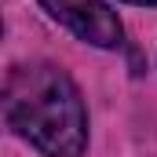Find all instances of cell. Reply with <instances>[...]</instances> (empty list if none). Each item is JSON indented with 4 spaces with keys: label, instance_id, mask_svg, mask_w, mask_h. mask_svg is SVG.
<instances>
[{
    "label": "cell",
    "instance_id": "6da1fadb",
    "mask_svg": "<svg viewBox=\"0 0 157 157\" xmlns=\"http://www.w3.org/2000/svg\"><path fill=\"white\" fill-rule=\"evenodd\" d=\"M4 117L44 157H80L88 146V110L77 84L51 62L15 66L4 80Z\"/></svg>",
    "mask_w": 157,
    "mask_h": 157
},
{
    "label": "cell",
    "instance_id": "7a4b0ae2",
    "mask_svg": "<svg viewBox=\"0 0 157 157\" xmlns=\"http://www.w3.org/2000/svg\"><path fill=\"white\" fill-rule=\"evenodd\" d=\"M40 7L59 26H66L73 37H80L84 44L117 48L121 37H124V26H121L117 11L106 0H40Z\"/></svg>",
    "mask_w": 157,
    "mask_h": 157
},
{
    "label": "cell",
    "instance_id": "3957f363",
    "mask_svg": "<svg viewBox=\"0 0 157 157\" xmlns=\"http://www.w3.org/2000/svg\"><path fill=\"white\" fill-rule=\"evenodd\" d=\"M124 4H139V7H154L157 0H124Z\"/></svg>",
    "mask_w": 157,
    "mask_h": 157
}]
</instances>
